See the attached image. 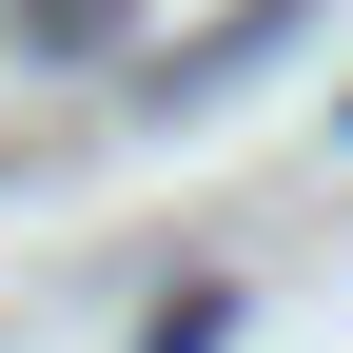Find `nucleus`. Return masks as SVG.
Listing matches in <instances>:
<instances>
[{
	"instance_id": "obj_1",
	"label": "nucleus",
	"mask_w": 353,
	"mask_h": 353,
	"mask_svg": "<svg viewBox=\"0 0 353 353\" xmlns=\"http://www.w3.org/2000/svg\"><path fill=\"white\" fill-rule=\"evenodd\" d=\"M314 20H334V0H236V20H196V39L157 59V99H216V79H255L275 39H314Z\"/></svg>"
},
{
	"instance_id": "obj_3",
	"label": "nucleus",
	"mask_w": 353,
	"mask_h": 353,
	"mask_svg": "<svg viewBox=\"0 0 353 353\" xmlns=\"http://www.w3.org/2000/svg\"><path fill=\"white\" fill-rule=\"evenodd\" d=\"M118 20H138V0H20V39H39V59H79V39H118Z\"/></svg>"
},
{
	"instance_id": "obj_2",
	"label": "nucleus",
	"mask_w": 353,
	"mask_h": 353,
	"mask_svg": "<svg viewBox=\"0 0 353 353\" xmlns=\"http://www.w3.org/2000/svg\"><path fill=\"white\" fill-rule=\"evenodd\" d=\"M236 314H255V294H236V275H176V314H157L138 353H216V334H236Z\"/></svg>"
}]
</instances>
